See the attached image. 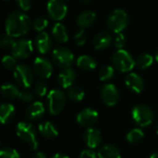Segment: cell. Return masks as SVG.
I'll list each match as a JSON object with an SVG mask.
<instances>
[{
    "instance_id": "cell-1",
    "label": "cell",
    "mask_w": 158,
    "mask_h": 158,
    "mask_svg": "<svg viewBox=\"0 0 158 158\" xmlns=\"http://www.w3.org/2000/svg\"><path fill=\"white\" fill-rule=\"evenodd\" d=\"M31 27L30 18L20 11H13L6 17L5 21L6 33L15 38L27 34Z\"/></svg>"
},
{
    "instance_id": "cell-2",
    "label": "cell",
    "mask_w": 158,
    "mask_h": 158,
    "mask_svg": "<svg viewBox=\"0 0 158 158\" xmlns=\"http://www.w3.org/2000/svg\"><path fill=\"white\" fill-rule=\"evenodd\" d=\"M16 132L18 137L27 143L32 150H36L38 148L36 130L32 124L25 121L19 122L16 127Z\"/></svg>"
},
{
    "instance_id": "cell-3",
    "label": "cell",
    "mask_w": 158,
    "mask_h": 158,
    "mask_svg": "<svg viewBox=\"0 0 158 158\" xmlns=\"http://www.w3.org/2000/svg\"><path fill=\"white\" fill-rule=\"evenodd\" d=\"M112 63L113 66L121 72H130L136 66L135 60L132 58L131 55L124 49H118L113 54Z\"/></svg>"
},
{
    "instance_id": "cell-4",
    "label": "cell",
    "mask_w": 158,
    "mask_h": 158,
    "mask_svg": "<svg viewBox=\"0 0 158 158\" xmlns=\"http://www.w3.org/2000/svg\"><path fill=\"white\" fill-rule=\"evenodd\" d=\"M129 24V16L123 9H115L112 11L107 19V25L109 29L115 33L122 32V31Z\"/></svg>"
},
{
    "instance_id": "cell-5",
    "label": "cell",
    "mask_w": 158,
    "mask_h": 158,
    "mask_svg": "<svg viewBox=\"0 0 158 158\" xmlns=\"http://www.w3.org/2000/svg\"><path fill=\"white\" fill-rule=\"evenodd\" d=\"M47 103L49 112L56 116L63 111L66 106V94L59 89H54L47 95Z\"/></svg>"
},
{
    "instance_id": "cell-6",
    "label": "cell",
    "mask_w": 158,
    "mask_h": 158,
    "mask_svg": "<svg viewBox=\"0 0 158 158\" xmlns=\"http://www.w3.org/2000/svg\"><path fill=\"white\" fill-rule=\"evenodd\" d=\"M132 118L140 127H147L154 120L153 110L145 105H138L132 109Z\"/></svg>"
},
{
    "instance_id": "cell-7",
    "label": "cell",
    "mask_w": 158,
    "mask_h": 158,
    "mask_svg": "<svg viewBox=\"0 0 158 158\" xmlns=\"http://www.w3.org/2000/svg\"><path fill=\"white\" fill-rule=\"evenodd\" d=\"M33 51L32 42L29 39H19L14 42L11 52L12 56H14L18 59H25L29 57Z\"/></svg>"
},
{
    "instance_id": "cell-8",
    "label": "cell",
    "mask_w": 158,
    "mask_h": 158,
    "mask_svg": "<svg viewBox=\"0 0 158 158\" xmlns=\"http://www.w3.org/2000/svg\"><path fill=\"white\" fill-rule=\"evenodd\" d=\"M52 57L54 62L60 68H69L74 60V55L72 52L64 46H59L53 50Z\"/></svg>"
},
{
    "instance_id": "cell-9",
    "label": "cell",
    "mask_w": 158,
    "mask_h": 158,
    "mask_svg": "<svg viewBox=\"0 0 158 158\" xmlns=\"http://www.w3.org/2000/svg\"><path fill=\"white\" fill-rule=\"evenodd\" d=\"M68 12V6L64 0H49L47 3V14L56 21L62 20Z\"/></svg>"
},
{
    "instance_id": "cell-10",
    "label": "cell",
    "mask_w": 158,
    "mask_h": 158,
    "mask_svg": "<svg viewBox=\"0 0 158 158\" xmlns=\"http://www.w3.org/2000/svg\"><path fill=\"white\" fill-rule=\"evenodd\" d=\"M14 78L18 84L29 88L33 81V72L27 65H18L14 69Z\"/></svg>"
},
{
    "instance_id": "cell-11",
    "label": "cell",
    "mask_w": 158,
    "mask_h": 158,
    "mask_svg": "<svg viewBox=\"0 0 158 158\" xmlns=\"http://www.w3.org/2000/svg\"><path fill=\"white\" fill-rule=\"evenodd\" d=\"M33 69L35 73L42 79H48L53 73L52 63L45 57L38 56L33 61Z\"/></svg>"
},
{
    "instance_id": "cell-12",
    "label": "cell",
    "mask_w": 158,
    "mask_h": 158,
    "mask_svg": "<svg viewBox=\"0 0 158 158\" xmlns=\"http://www.w3.org/2000/svg\"><path fill=\"white\" fill-rule=\"evenodd\" d=\"M101 97L107 106H114L118 102L119 93L114 84L107 83L101 89Z\"/></svg>"
},
{
    "instance_id": "cell-13",
    "label": "cell",
    "mask_w": 158,
    "mask_h": 158,
    "mask_svg": "<svg viewBox=\"0 0 158 158\" xmlns=\"http://www.w3.org/2000/svg\"><path fill=\"white\" fill-rule=\"evenodd\" d=\"M98 119V113L96 110L87 107L82 109L77 115V122L82 127H90L94 125Z\"/></svg>"
},
{
    "instance_id": "cell-14",
    "label": "cell",
    "mask_w": 158,
    "mask_h": 158,
    "mask_svg": "<svg viewBox=\"0 0 158 158\" xmlns=\"http://www.w3.org/2000/svg\"><path fill=\"white\" fill-rule=\"evenodd\" d=\"M34 44L36 49L41 54H46L48 53L53 45V42L49 34L45 31L39 32L34 39Z\"/></svg>"
},
{
    "instance_id": "cell-15",
    "label": "cell",
    "mask_w": 158,
    "mask_h": 158,
    "mask_svg": "<svg viewBox=\"0 0 158 158\" xmlns=\"http://www.w3.org/2000/svg\"><path fill=\"white\" fill-rule=\"evenodd\" d=\"M83 139H84V142H85L86 145L88 146V148L94 149L102 143L103 137H102V133L99 130H97L95 128L89 127L84 132Z\"/></svg>"
},
{
    "instance_id": "cell-16",
    "label": "cell",
    "mask_w": 158,
    "mask_h": 158,
    "mask_svg": "<svg viewBox=\"0 0 158 158\" xmlns=\"http://www.w3.org/2000/svg\"><path fill=\"white\" fill-rule=\"evenodd\" d=\"M125 84L127 87L135 94H140L144 88L143 79L137 73L131 72L127 75L125 79Z\"/></svg>"
},
{
    "instance_id": "cell-17",
    "label": "cell",
    "mask_w": 158,
    "mask_h": 158,
    "mask_svg": "<svg viewBox=\"0 0 158 158\" xmlns=\"http://www.w3.org/2000/svg\"><path fill=\"white\" fill-rule=\"evenodd\" d=\"M57 81L62 88L69 89L73 86L76 81V72L71 68H66L58 74Z\"/></svg>"
},
{
    "instance_id": "cell-18",
    "label": "cell",
    "mask_w": 158,
    "mask_h": 158,
    "mask_svg": "<svg viewBox=\"0 0 158 158\" xmlns=\"http://www.w3.org/2000/svg\"><path fill=\"white\" fill-rule=\"evenodd\" d=\"M45 113L44 106L42 102H33L31 105L29 106V107L26 110L27 118L31 120H38L44 117Z\"/></svg>"
},
{
    "instance_id": "cell-19",
    "label": "cell",
    "mask_w": 158,
    "mask_h": 158,
    "mask_svg": "<svg viewBox=\"0 0 158 158\" xmlns=\"http://www.w3.org/2000/svg\"><path fill=\"white\" fill-rule=\"evenodd\" d=\"M96 19V15L94 12L86 10L80 13L76 19V23L80 27V29H85L92 26Z\"/></svg>"
},
{
    "instance_id": "cell-20",
    "label": "cell",
    "mask_w": 158,
    "mask_h": 158,
    "mask_svg": "<svg viewBox=\"0 0 158 158\" xmlns=\"http://www.w3.org/2000/svg\"><path fill=\"white\" fill-rule=\"evenodd\" d=\"M112 42V37L108 31H99L94 38V47L97 50L107 48Z\"/></svg>"
},
{
    "instance_id": "cell-21",
    "label": "cell",
    "mask_w": 158,
    "mask_h": 158,
    "mask_svg": "<svg viewBox=\"0 0 158 158\" xmlns=\"http://www.w3.org/2000/svg\"><path fill=\"white\" fill-rule=\"evenodd\" d=\"M38 131L40 134L46 139H53L58 135L56 127L50 121H44L39 124Z\"/></svg>"
},
{
    "instance_id": "cell-22",
    "label": "cell",
    "mask_w": 158,
    "mask_h": 158,
    "mask_svg": "<svg viewBox=\"0 0 158 158\" xmlns=\"http://www.w3.org/2000/svg\"><path fill=\"white\" fill-rule=\"evenodd\" d=\"M97 155L98 158H121L118 148L113 144H106L102 146Z\"/></svg>"
},
{
    "instance_id": "cell-23",
    "label": "cell",
    "mask_w": 158,
    "mask_h": 158,
    "mask_svg": "<svg viewBox=\"0 0 158 158\" xmlns=\"http://www.w3.org/2000/svg\"><path fill=\"white\" fill-rule=\"evenodd\" d=\"M52 34H53V37L59 43L63 44L69 40V34H68L67 29L60 22H56L54 24L52 28Z\"/></svg>"
},
{
    "instance_id": "cell-24",
    "label": "cell",
    "mask_w": 158,
    "mask_h": 158,
    "mask_svg": "<svg viewBox=\"0 0 158 158\" xmlns=\"http://www.w3.org/2000/svg\"><path fill=\"white\" fill-rule=\"evenodd\" d=\"M77 66L85 71H90L96 68V61L91 56L83 55V56H81L78 57Z\"/></svg>"
},
{
    "instance_id": "cell-25",
    "label": "cell",
    "mask_w": 158,
    "mask_h": 158,
    "mask_svg": "<svg viewBox=\"0 0 158 158\" xmlns=\"http://www.w3.org/2000/svg\"><path fill=\"white\" fill-rule=\"evenodd\" d=\"M15 114V107L12 104L4 103L0 107V120L2 124H6L11 120Z\"/></svg>"
},
{
    "instance_id": "cell-26",
    "label": "cell",
    "mask_w": 158,
    "mask_h": 158,
    "mask_svg": "<svg viewBox=\"0 0 158 158\" xmlns=\"http://www.w3.org/2000/svg\"><path fill=\"white\" fill-rule=\"evenodd\" d=\"M19 93L20 91L18 89V87L12 83L6 82L1 87V94L6 99H15L19 97Z\"/></svg>"
},
{
    "instance_id": "cell-27",
    "label": "cell",
    "mask_w": 158,
    "mask_h": 158,
    "mask_svg": "<svg viewBox=\"0 0 158 158\" xmlns=\"http://www.w3.org/2000/svg\"><path fill=\"white\" fill-rule=\"evenodd\" d=\"M68 96L70 100L75 102H81L83 100L85 96V93L83 89H81L79 86H71L68 89Z\"/></svg>"
},
{
    "instance_id": "cell-28",
    "label": "cell",
    "mask_w": 158,
    "mask_h": 158,
    "mask_svg": "<svg viewBox=\"0 0 158 158\" xmlns=\"http://www.w3.org/2000/svg\"><path fill=\"white\" fill-rule=\"evenodd\" d=\"M155 57L150 54H142L135 60V64L138 68L144 69L152 66Z\"/></svg>"
},
{
    "instance_id": "cell-29",
    "label": "cell",
    "mask_w": 158,
    "mask_h": 158,
    "mask_svg": "<svg viewBox=\"0 0 158 158\" xmlns=\"http://www.w3.org/2000/svg\"><path fill=\"white\" fill-rule=\"evenodd\" d=\"M143 137H144L143 131L139 129V128H136V129H133L128 132L126 139L131 143H136L141 142L143 139Z\"/></svg>"
},
{
    "instance_id": "cell-30",
    "label": "cell",
    "mask_w": 158,
    "mask_h": 158,
    "mask_svg": "<svg viewBox=\"0 0 158 158\" xmlns=\"http://www.w3.org/2000/svg\"><path fill=\"white\" fill-rule=\"evenodd\" d=\"M114 73H115L114 68L112 66L106 65V66H103L99 69V71H98V77H99L100 81H109V80H111L113 78Z\"/></svg>"
},
{
    "instance_id": "cell-31",
    "label": "cell",
    "mask_w": 158,
    "mask_h": 158,
    "mask_svg": "<svg viewBox=\"0 0 158 158\" xmlns=\"http://www.w3.org/2000/svg\"><path fill=\"white\" fill-rule=\"evenodd\" d=\"M47 25H48L47 19L44 17H42V16L35 19L32 22V28L39 32L44 31V30L47 27Z\"/></svg>"
},
{
    "instance_id": "cell-32",
    "label": "cell",
    "mask_w": 158,
    "mask_h": 158,
    "mask_svg": "<svg viewBox=\"0 0 158 158\" xmlns=\"http://www.w3.org/2000/svg\"><path fill=\"white\" fill-rule=\"evenodd\" d=\"M2 64L4 66V68L6 69L11 70V69H15L17 67V62H16V57L14 56H9L6 55L3 57L2 59Z\"/></svg>"
},
{
    "instance_id": "cell-33",
    "label": "cell",
    "mask_w": 158,
    "mask_h": 158,
    "mask_svg": "<svg viewBox=\"0 0 158 158\" xmlns=\"http://www.w3.org/2000/svg\"><path fill=\"white\" fill-rule=\"evenodd\" d=\"M0 158H20V156L16 149L5 147L0 151Z\"/></svg>"
},
{
    "instance_id": "cell-34",
    "label": "cell",
    "mask_w": 158,
    "mask_h": 158,
    "mask_svg": "<svg viewBox=\"0 0 158 158\" xmlns=\"http://www.w3.org/2000/svg\"><path fill=\"white\" fill-rule=\"evenodd\" d=\"M34 92L39 97H43L47 93V84L44 81L40 80L34 85Z\"/></svg>"
},
{
    "instance_id": "cell-35",
    "label": "cell",
    "mask_w": 158,
    "mask_h": 158,
    "mask_svg": "<svg viewBox=\"0 0 158 158\" xmlns=\"http://www.w3.org/2000/svg\"><path fill=\"white\" fill-rule=\"evenodd\" d=\"M87 41V34L86 31H84V29H81L78 32H76V34L74 35V42L78 46H81L83 45Z\"/></svg>"
},
{
    "instance_id": "cell-36",
    "label": "cell",
    "mask_w": 158,
    "mask_h": 158,
    "mask_svg": "<svg viewBox=\"0 0 158 158\" xmlns=\"http://www.w3.org/2000/svg\"><path fill=\"white\" fill-rule=\"evenodd\" d=\"M14 37L5 33L4 35H2L1 37V40H0V44L1 46L4 48V49H8V48H11L13 44H14Z\"/></svg>"
},
{
    "instance_id": "cell-37",
    "label": "cell",
    "mask_w": 158,
    "mask_h": 158,
    "mask_svg": "<svg viewBox=\"0 0 158 158\" xmlns=\"http://www.w3.org/2000/svg\"><path fill=\"white\" fill-rule=\"evenodd\" d=\"M20 101L24 102V103H30L31 102L33 99H34V95L32 93H31L30 91H21L19 94V97H18Z\"/></svg>"
},
{
    "instance_id": "cell-38",
    "label": "cell",
    "mask_w": 158,
    "mask_h": 158,
    "mask_svg": "<svg viewBox=\"0 0 158 158\" xmlns=\"http://www.w3.org/2000/svg\"><path fill=\"white\" fill-rule=\"evenodd\" d=\"M127 43V40L124 36L123 33L119 32V33H116V37H115V46L118 49H122L125 44Z\"/></svg>"
},
{
    "instance_id": "cell-39",
    "label": "cell",
    "mask_w": 158,
    "mask_h": 158,
    "mask_svg": "<svg viewBox=\"0 0 158 158\" xmlns=\"http://www.w3.org/2000/svg\"><path fill=\"white\" fill-rule=\"evenodd\" d=\"M79 158H98V155L94 151V149L88 148V149L83 150L80 154Z\"/></svg>"
},
{
    "instance_id": "cell-40",
    "label": "cell",
    "mask_w": 158,
    "mask_h": 158,
    "mask_svg": "<svg viewBox=\"0 0 158 158\" xmlns=\"http://www.w3.org/2000/svg\"><path fill=\"white\" fill-rule=\"evenodd\" d=\"M16 3L19 6V7L23 11H28L31 6V0H16Z\"/></svg>"
},
{
    "instance_id": "cell-41",
    "label": "cell",
    "mask_w": 158,
    "mask_h": 158,
    "mask_svg": "<svg viewBox=\"0 0 158 158\" xmlns=\"http://www.w3.org/2000/svg\"><path fill=\"white\" fill-rule=\"evenodd\" d=\"M31 158H46V156H45V155L44 153L38 152V153H35Z\"/></svg>"
},
{
    "instance_id": "cell-42",
    "label": "cell",
    "mask_w": 158,
    "mask_h": 158,
    "mask_svg": "<svg viewBox=\"0 0 158 158\" xmlns=\"http://www.w3.org/2000/svg\"><path fill=\"white\" fill-rule=\"evenodd\" d=\"M52 158H69L67 155H64V154H61V153H58V154H56Z\"/></svg>"
},
{
    "instance_id": "cell-43",
    "label": "cell",
    "mask_w": 158,
    "mask_h": 158,
    "mask_svg": "<svg viewBox=\"0 0 158 158\" xmlns=\"http://www.w3.org/2000/svg\"><path fill=\"white\" fill-rule=\"evenodd\" d=\"M150 158H158V154L157 153H154V154H152L151 155V156Z\"/></svg>"
},
{
    "instance_id": "cell-44",
    "label": "cell",
    "mask_w": 158,
    "mask_h": 158,
    "mask_svg": "<svg viewBox=\"0 0 158 158\" xmlns=\"http://www.w3.org/2000/svg\"><path fill=\"white\" fill-rule=\"evenodd\" d=\"M155 59H156V61L158 62V51L156 53V56H155Z\"/></svg>"
},
{
    "instance_id": "cell-45",
    "label": "cell",
    "mask_w": 158,
    "mask_h": 158,
    "mask_svg": "<svg viewBox=\"0 0 158 158\" xmlns=\"http://www.w3.org/2000/svg\"><path fill=\"white\" fill-rule=\"evenodd\" d=\"M80 1H81V2H90L91 0H80Z\"/></svg>"
},
{
    "instance_id": "cell-46",
    "label": "cell",
    "mask_w": 158,
    "mask_h": 158,
    "mask_svg": "<svg viewBox=\"0 0 158 158\" xmlns=\"http://www.w3.org/2000/svg\"><path fill=\"white\" fill-rule=\"evenodd\" d=\"M156 133L158 134V124H157V126H156Z\"/></svg>"
},
{
    "instance_id": "cell-47",
    "label": "cell",
    "mask_w": 158,
    "mask_h": 158,
    "mask_svg": "<svg viewBox=\"0 0 158 158\" xmlns=\"http://www.w3.org/2000/svg\"><path fill=\"white\" fill-rule=\"evenodd\" d=\"M4 1H8V0H4Z\"/></svg>"
}]
</instances>
